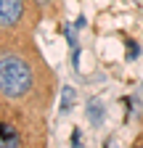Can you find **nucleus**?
<instances>
[{
    "mask_svg": "<svg viewBox=\"0 0 143 148\" xmlns=\"http://www.w3.org/2000/svg\"><path fill=\"white\" fill-rule=\"evenodd\" d=\"M133 148H143V135H138V138H135V143H133Z\"/></svg>",
    "mask_w": 143,
    "mask_h": 148,
    "instance_id": "11",
    "label": "nucleus"
},
{
    "mask_svg": "<svg viewBox=\"0 0 143 148\" xmlns=\"http://www.w3.org/2000/svg\"><path fill=\"white\" fill-rule=\"evenodd\" d=\"M53 82L56 77L29 32H0V101L45 114Z\"/></svg>",
    "mask_w": 143,
    "mask_h": 148,
    "instance_id": "1",
    "label": "nucleus"
},
{
    "mask_svg": "<svg viewBox=\"0 0 143 148\" xmlns=\"http://www.w3.org/2000/svg\"><path fill=\"white\" fill-rule=\"evenodd\" d=\"M40 16L29 0H0V32H32Z\"/></svg>",
    "mask_w": 143,
    "mask_h": 148,
    "instance_id": "3",
    "label": "nucleus"
},
{
    "mask_svg": "<svg viewBox=\"0 0 143 148\" xmlns=\"http://www.w3.org/2000/svg\"><path fill=\"white\" fill-rule=\"evenodd\" d=\"M64 32H66V42L72 48H77V32H74V27H64Z\"/></svg>",
    "mask_w": 143,
    "mask_h": 148,
    "instance_id": "8",
    "label": "nucleus"
},
{
    "mask_svg": "<svg viewBox=\"0 0 143 148\" xmlns=\"http://www.w3.org/2000/svg\"><path fill=\"white\" fill-rule=\"evenodd\" d=\"M72 148H82V132L74 127L72 130Z\"/></svg>",
    "mask_w": 143,
    "mask_h": 148,
    "instance_id": "9",
    "label": "nucleus"
},
{
    "mask_svg": "<svg viewBox=\"0 0 143 148\" xmlns=\"http://www.w3.org/2000/svg\"><path fill=\"white\" fill-rule=\"evenodd\" d=\"M85 116H87V122H90L93 127H101L106 122V106H103V101L101 98H90L85 103Z\"/></svg>",
    "mask_w": 143,
    "mask_h": 148,
    "instance_id": "4",
    "label": "nucleus"
},
{
    "mask_svg": "<svg viewBox=\"0 0 143 148\" xmlns=\"http://www.w3.org/2000/svg\"><path fill=\"white\" fill-rule=\"evenodd\" d=\"M140 56V48L135 45V40H127V61H135Z\"/></svg>",
    "mask_w": 143,
    "mask_h": 148,
    "instance_id": "7",
    "label": "nucleus"
},
{
    "mask_svg": "<svg viewBox=\"0 0 143 148\" xmlns=\"http://www.w3.org/2000/svg\"><path fill=\"white\" fill-rule=\"evenodd\" d=\"M0 148H45V122L40 111L11 106L0 111Z\"/></svg>",
    "mask_w": 143,
    "mask_h": 148,
    "instance_id": "2",
    "label": "nucleus"
},
{
    "mask_svg": "<svg viewBox=\"0 0 143 148\" xmlns=\"http://www.w3.org/2000/svg\"><path fill=\"white\" fill-rule=\"evenodd\" d=\"M77 66H80V45H77V48H72V69L77 71Z\"/></svg>",
    "mask_w": 143,
    "mask_h": 148,
    "instance_id": "10",
    "label": "nucleus"
},
{
    "mask_svg": "<svg viewBox=\"0 0 143 148\" xmlns=\"http://www.w3.org/2000/svg\"><path fill=\"white\" fill-rule=\"evenodd\" d=\"M74 103H77V90L72 87V85H64V87H61V103H58V111H61V114H69V111L74 108Z\"/></svg>",
    "mask_w": 143,
    "mask_h": 148,
    "instance_id": "6",
    "label": "nucleus"
},
{
    "mask_svg": "<svg viewBox=\"0 0 143 148\" xmlns=\"http://www.w3.org/2000/svg\"><path fill=\"white\" fill-rule=\"evenodd\" d=\"M29 3L34 5V11H37L40 16H56V13H61V3L64 0H29Z\"/></svg>",
    "mask_w": 143,
    "mask_h": 148,
    "instance_id": "5",
    "label": "nucleus"
},
{
    "mask_svg": "<svg viewBox=\"0 0 143 148\" xmlns=\"http://www.w3.org/2000/svg\"><path fill=\"white\" fill-rule=\"evenodd\" d=\"M82 27H85V18L80 16V18H77V21H74V29H82Z\"/></svg>",
    "mask_w": 143,
    "mask_h": 148,
    "instance_id": "12",
    "label": "nucleus"
}]
</instances>
